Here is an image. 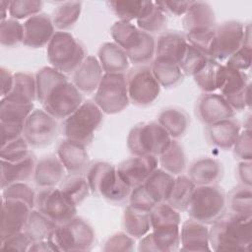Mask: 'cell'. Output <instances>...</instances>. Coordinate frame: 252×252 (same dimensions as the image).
Instances as JSON below:
<instances>
[{
  "label": "cell",
  "mask_w": 252,
  "mask_h": 252,
  "mask_svg": "<svg viewBox=\"0 0 252 252\" xmlns=\"http://www.w3.org/2000/svg\"><path fill=\"white\" fill-rule=\"evenodd\" d=\"M34 76L36 100L57 120H64L83 103V94L60 71L44 66Z\"/></svg>",
  "instance_id": "obj_1"
},
{
  "label": "cell",
  "mask_w": 252,
  "mask_h": 252,
  "mask_svg": "<svg viewBox=\"0 0 252 252\" xmlns=\"http://www.w3.org/2000/svg\"><path fill=\"white\" fill-rule=\"evenodd\" d=\"M252 218L232 213L223 214L210 227V246L213 251L248 252L252 244Z\"/></svg>",
  "instance_id": "obj_2"
},
{
  "label": "cell",
  "mask_w": 252,
  "mask_h": 252,
  "mask_svg": "<svg viewBox=\"0 0 252 252\" xmlns=\"http://www.w3.org/2000/svg\"><path fill=\"white\" fill-rule=\"evenodd\" d=\"M113 42L119 45L134 66L148 65L154 60L156 38L132 23L116 21L110 28Z\"/></svg>",
  "instance_id": "obj_3"
},
{
  "label": "cell",
  "mask_w": 252,
  "mask_h": 252,
  "mask_svg": "<svg viewBox=\"0 0 252 252\" xmlns=\"http://www.w3.org/2000/svg\"><path fill=\"white\" fill-rule=\"evenodd\" d=\"M86 178L92 194L114 205L128 202L132 188L120 178L115 165L106 161L93 162Z\"/></svg>",
  "instance_id": "obj_4"
},
{
  "label": "cell",
  "mask_w": 252,
  "mask_h": 252,
  "mask_svg": "<svg viewBox=\"0 0 252 252\" xmlns=\"http://www.w3.org/2000/svg\"><path fill=\"white\" fill-rule=\"evenodd\" d=\"M103 121V112L94 100H85L67 118L62 120L60 132L64 139L88 146L94 137V132Z\"/></svg>",
  "instance_id": "obj_5"
},
{
  "label": "cell",
  "mask_w": 252,
  "mask_h": 252,
  "mask_svg": "<svg viewBox=\"0 0 252 252\" xmlns=\"http://www.w3.org/2000/svg\"><path fill=\"white\" fill-rule=\"evenodd\" d=\"M47 60L51 67L61 73L73 74L87 57L83 43L68 32L56 31L46 48Z\"/></svg>",
  "instance_id": "obj_6"
},
{
  "label": "cell",
  "mask_w": 252,
  "mask_h": 252,
  "mask_svg": "<svg viewBox=\"0 0 252 252\" xmlns=\"http://www.w3.org/2000/svg\"><path fill=\"white\" fill-rule=\"evenodd\" d=\"M226 210V194L216 185L196 186L186 212L190 219L206 224H212Z\"/></svg>",
  "instance_id": "obj_7"
},
{
  "label": "cell",
  "mask_w": 252,
  "mask_h": 252,
  "mask_svg": "<svg viewBox=\"0 0 252 252\" xmlns=\"http://www.w3.org/2000/svg\"><path fill=\"white\" fill-rule=\"evenodd\" d=\"M171 140L168 133L158 122H143L130 129L126 144L132 156L158 158Z\"/></svg>",
  "instance_id": "obj_8"
},
{
  "label": "cell",
  "mask_w": 252,
  "mask_h": 252,
  "mask_svg": "<svg viewBox=\"0 0 252 252\" xmlns=\"http://www.w3.org/2000/svg\"><path fill=\"white\" fill-rule=\"evenodd\" d=\"M50 239L58 251H89L95 243V232L87 220L76 216L58 224Z\"/></svg>",
  "instance_id": "obj_9"
},
{
  "label": "cell",
  "mask_w": 252,
  "mask_h": 252,
  "mask_svg": "<svg viewBox=\"0 0 252 252\" xmlns=\"http://www.w3.org/2000/svg\"><path fill=\"white\" fill-rule=\"evenodd\" d=\"M94 101L105 114H117L130 103L126 75L123 73H104L94 92Z\"/></svg>",
  "instance_id": "obj_10"
},
{
  "label": "cell",
  "mask_w": 252,
  "mask_h": 252,
  "mask_svg": "<svg viewBox=\"0 0 252 252\" xmlns=\"http://www.w3.org/2000/svg\"><path fill=\"white\" fill-rule=\"evenodd\" d=\"M126 81L129 100L136 106L146 107L153 104L160 94L161 87L150 65L134 66L128 71Z\"/></svg>",
  "instance_id": "obj_11"
},
{
  "label": "cell",
  "mask_w": 252,
  "mask_h": 252,
  "mask_svg": "<svg viewBox=\"0 0 252 252\" xmlns=\"http://www.w3.org/2000/svg\"><path fill=\"white\" fill-rule=\"evenodd\" d=\"M219 90L234 111L251 107V83L246 72L222 65Z\"/></svg>",
  "instance_id": "obj_12"
},
{
  "label": "cell",
  "mask_w": 252,
  "mask_h": 252,
  "mask_svg": "<svg viewBox=\"0 0 252 252\" xmlns=\"http://www.w3.org/2000/svg\"><path fill=\"white\" fill-rule=\"evenodd\" d=\"M33 103H24L1 97L0 100V129L1 146L23 136L25 123L33 111Z\"/></svg>",
  "instance_id": "obj_13"
},
{
  "label": "cell",
  "mask_w": 252,
  "mask_h": 252,
  "mask_svg": "<svg viewBox=\"0 0 252 252\" xmlns=\"http://www.w3.org/2000/svg\"><path fill=\"white\" fill-rule=\"evenodd\" d=\"M35 209L58 224L77 216V206L58 188H41L36 192Z\"/></svg>",
  "instance_id": "obj_14"
},
{
  "label": "cell",
  "mask_w": 252,
  "mask_h": 252,
  "mask_svg": "<svg viewBox=\"0 0 252 252\" xmlns=\"http://www.w3.org/2000/svg\"><path fill=\"white\" fill-rule=\"evenodd\" d=\"M59 130L56 118L44 109L35 108L25 123L23 137L31 148H44L54 142Z\"/></svg>",
  "instance_id": "obj_15"
},
{
  "label": "cell",
  "mask_w": 252,
  "mask_h": 252,
  "mask_svg": "<svg viewBox=\"0 0 252 252\" xmlns=\"http://www.w3.org/2000/svg\"><path fill=\"white\" fill-rule=\"evenodd\" d=\"M245 26L239 21L230 20L217 25L215 29V48L213 59L226 61L243 44Z\"/></svg>",
  "instance_id": "obj_16"
},
{
  "label": "cell",
  "mask_w": 252,
  "mask_h": 252,
  "mask_svg": "<svg viewBox=\"0 0 252 252\" xmlns=\"http://www.w3.org/2000/svg\"><path fill=\"white\" fill-rule=\"evenodd\" d=\"M234 114V109L220 94L203 93L195 103V116L205 126L232 118Z\"/></svg>",
  "instance_id": "obj_17"
},
{
  "label": "cell",
  "mask_w": 252,
  "mask_h": 252,
  "mask_svg": "<svg viewBox=\"0 0 252 252\" xmlns=\"http://www.w3.org/2000/svg\"><path fill=\"white\" fill-rule=\"evenodd\" d=\"M158 158L155 156H132L117 166L120 178L131 188L139 186L158 168Z\"/></svg>",
  "instance_id": "obj_18"
},
{
  "label": "cell",
  "mask_w": 252,
  "mask_h": 252,
  "mask_svg": "<svg viewBox=\"0 0 252 252\" xmlns=\"http://www.w3.org/2000/svg\"><path fill=\"white\" fill-rule=\"evenodd\" d=\"M180 247V225L152 228L140 238L138 251L141 252H173Z\"/></svg>",
  "instance_id": "obj_19"
},
{
  "label": "cell",
  "mask_w": 252,
  "mask_h": 252,
  "mask_svg": "<svg viewBox=\"0 0 252 252\" xmlns=\"http://www.w3.org/2000/svg\"><path fill=\"white\" fill-rule=\"evenodd\" d=\"M23 44L30 48H41L47 46L56 32L51 17L45 13H39L29 19L24 24Z\"/></svg>",
  "instance_id": "obj_20"
},
{
  "label": "cell",
  "mask_w": 252,
  "mask_h": 252,
  "mask_svg": "<svg viewBox=\"0 0 252 252\" xmlns=\"http://www.w3.org/2000/svg\"><path fill=\"white\" fill-rule=\"evenodd\" d=\"M32 209L24 202L2 199L1 206V241L24 231Z\"/></svg>",
  "instance_id": "obj_21"
},
{
  "label": "cell",
  "mask_w": 252,
  "mask_h": 252,
  "mask_svg": "<svg viewBox=\"0 0 252 252\" xmlns=\"http://www.w3.org/2000/svg\"><path fill=\"white\" fill-rule=\"evenodd\" d=\"M87 146L63 139L56 148V156L68 174H84L90 166Z\"/></svg>",
  "instance_id": "obj_22"
},
{
  "label": "cell",
  "mask_w": 252,
  "mask_h": 252,
  "mask_svg": "<svg viewBox=\"0 0 252 252\" xmlns=\"http://www.w3.org/2000/svg\"><path fill=\"white\" fill-rule=\"evenodd\" d=\"M104 72L97 57L87 55L84 61L72 74V83L84 94H94Z\"/></svg>",
  "instance_id": "obj_23"
},
{
  "label": "cell",
  "mask_w": 252,
  "mask_h": 252,
  "mask_svg": "<svg viewBox=\"0 0 252 252\" xmlns=\"http://www.w3.org/2000/svg\"><path fill=\"white\" fill-rule=\"evenodd\" d=\"M181 251H212L210 246V227L201 221L189 219L180 227Z\"/></svg>",
  "instance_id": "obj_24"
},
{
  "label": "cell",
  "mask_w": 252,
  "mask_h": 252,
  "mask_svg": "<svg viewBox=\"0 0 252 252\" xmlns=\"http://www.w3.org/2000/svg\"><path fill=\"white\" fill-rule=\"evenodd\" d=\"M66 176V170L57 156L49 155L36 160L32 180L36 187H56Z\"/></svg>",
  "instance_id": "obj_25"
},
{
  "label": "cell",
  "mask_w": 252,
  "mask_h": 252,
  "mask_svg": "<svg viewBox=\"0 0 252 252\" xmlns=\"http://www.w3.org/2000/svg\"><path fill=\"white\" fill-rule=\"evenodd\" d=\"M241 132V124L234 117L206 126L208 142L223 151L232 149Z\"/></svg>",
  "instance_id": "obj_26"
},
{
  "label": "cell",
  "mask_w": 252,
  "mask_h": 252,
  "mask_svg": "<svg viewBox=\"0 0 252 252\" xmlns=\"http://www.w3.org/2000/svg\"><path fill=\"white\" fill-rule=\"evenodd\" d=\"M223 175V167L219 159L204 157L195 159L188 168V177L196 186L216 185Z\"/></svg>",
  "instance_id": "obj_27"
},
{
  "label": "cell",
  "mask_w": 252,
  "mask_h": 252,
  "mask_svg": "<svg viewBox=\"0 0 252 252\" xmlns=\"http://www.w3.org/2000/svg\"><path fill=\"white\" fill-rule=\"evenodd\" d=\"M36 163L35 156L31 153L27 158L18 161L1 159V189L16 182H26L32 178Z\"/></svg>",
  "instance_id": "obj_28"
},
{
  "label": "cell",
  "mask_w": 252,
  "mask_h": 252,
  "mask_svg": "<svg viewBox=\"0 0 252 252\" xmlns=\"http://www.w3.org/2000/svg\"><path fill=\"white\" fill-rule=\"evenodd\" d=\"M184 32L178 31H164L156 39L155 57L175 61L177 64L182 58L187 47Z\"/></svg>",
  "instance_id": "obj_29"
},
{
  "label": "cell",
  "mask_w": 252,
  "mask_h": 252,
  "mask_svg": "<svg viewBox=\"0 0 252 252\" xmlns=\"http://www.w3.org/2000/svg\"><path fill=\"white\" fill-rule=\"evenodd\" d=\"M182 24L185 32L204 29L215 30L217 27L215 11L208 2L193 1L189 10L183 16Z\"/></svg>",
  "instance_id": "obj_30"
},
{
  "label": "cell",
  "mask_w": 252,
  "mask_h": 252,
  "mask_svg": "<svg viewBox=\"0 0 252 252\" xmlns=\"http://www.w3.org/2000/svg\"><path fill=\"white\" fill-rule=\"evenodd\" d=\"M97 59L104 73H125L130 66L126 52L115 42H104L97 52Z\"/></svg>",
  "instance_id": "obj_31"
},
{
  "label": "cell",
  "mask_w": 252,
  "mask_h": 252,
  "mask_svg": "<svg viewBox=\"0 0 252 252\" xmlns=\"http://www.w3.org/2000/svg\"><path fill=\"white\" fill-rule=\"evenodd\" d=\"M157 122L168 133L171 139L177 140L187 132L190 125V117L184 109L169 106L158 113Z\"/></svg>",
  "instance_id": "obj_32"
},
{
  "label": "cell",
  "mask_w": 252,
  "mask_h": 252,
  "mask_svg": "<svg viewBox=\"0 0 252 252\" xmlns=\"http://www.w3.org/2000/svg\"><path fill=\"white\" fill-rule=\"evenodd\" d=\"M175 176L158 167L142 184L150 198L156 203L167 202L173 188Z\"/></svg>",
  "instance_id": "obj_33"
},
{
  "label": "cell",
  "mask_w": 252,
  "mask_h": 252,
  "mask_svg": "<svg viewBox=\"0 0 252 252\" xmlns=\"http://www.w3.org/2000/svg\"><path fill=\"white\" fill-rule=\"evenodd\" d=\"M150 67L160 87L164 89L175 88L184 80V74L175 61L155 57Z\"/></svg>",
  "instance_id": "obj_34"
},
{
  "label": "cell",
  "mask_w": 252,
  "mask_h": 252,
  "mask_svg": "<svg viewBox=\"0 0 252 252\" xmlns=\"http://www.w3.org/2000/svg\"><path fill=\"white\" fill-rule=\"evenodd\" d=\"M57 226L58 223L34 208L30 213L24 232L32 242H35L50 239Z\"/></svg>",
  "instance_id": "obj_35"
},
{
  "label": "cell",
  "mask_w": 252,
  "mask_h": 252,
  "mask_svg": "<svg viewBox=\"0 0 252 252\" xmlns=\"http://www.w3.org/2000/svg\"><path fill=\"white\" fill-rule=\"evenodd\" d=\"M158 158L160 167L174 176L182 174L187 166L185 151L182 145L175 139L170 141L167 148Z\"/></svg>",
  "instance_id": "obj_36"
},
{
  "label": "cell",
  "mask_w": 252,
  "mask_h": 252,
  "mask_svg": "<svg viewBox=\"0 0 252 252\" xmlns=\"http://www.w3.org/2000/svg\"><path fill=\"white\" fill-rule=\"evenodd\" d=\"M122 226L127 234L140 239L152 229L150 213L135 210L127 205L123 212Z\"/></svg>",
  "instance_id": "obj_37"
},
{
  "label": "cell",
  "mask_w": 252,
  "mask_h": 252,
  "mask_svg": "<svg viewBox=\"0 0 252 252\" xmlns=\"http://www.w3.org/2000/svg\"><path fill=\"white\" fill-rule=\"evenodd\" d=\"M107 5L118 21L132 23L151 11L154 1H109Z\"/></svg>",
  "instance_id": "obj_38"
},
{
  "label": "cell",
  "mask_w": 252,
  "mask_h": 252,
  "mask_svg": "<svg viewBox=\"0 0 252 252\" xmlns=\"http://www.w3.org/2000/svg\"><path fill=\"white\" fill-rule=\"evenodd\" d=\"M83 3L80 1H65L55 7L51 20L55 29L59 32H67L72 29L80 19Z\"/></svg>",
  "instance_id": "obj_39"
},
{
  "label": "cell",
  "mask_w": 252,
  "mask_h": 252,
  "mask_svg": "<svg viewBox=\"0 0 252 252\" xmlns=\"http://www.w3.org/2000/svg\"><path fill=\"white\" fill-rule=\"evenodd\" d=\"M4 97L24 103H33L36 100L35 76L27 72L15 73L13 89Z\"/></svg>",
  "instance_id": "obj_40"
},
{
  "label": "cell",
  "mask_w": 252,
  "mask_h": 252,
  "mask_svg": "<svg viewBox=\"0 0 252 252\" xmlns=\"http://www.w3.org/2000/svg\"><path fill=\"white\" fill-rule=\"evenodd\" d=\"M222 65L219 61L209 58L205 66L193 76L194 82L203 93H215L219 90Z\"/></svg>",
  "instance_id": "obj_41"
},
{
  "label": "cell",
  "mask_w": 252,
  "mask_h": 252,
  "mask_svg": "<svg viewBox=\"0 0 252 252\" xmlns=\"http://www.w3.org/2000/svg\"><path fill=\"white\" fill-rule=\"evenodd\" d=\"M226 207L230 213L252 218V190L251 187L238 185L226 195Z\"/></svg>",
  "instance_id": "obj_42"
},
{
  "label": "cell",
  "mask_w": 252,
  "mask_h": 252,
  "mask_svg": "<svg viewBox=\"0 0 252 252\" xmlns=\"http://www.w3.org/2000/svg\"><path fill=\"white\" fill-rule=\"evenodd\" d=\"M58 186L77 207L80 206L91 193L87 178L83 174H68Z\"/></svg>",
  "instance_id": "obj_43"
},
{
  "label": "cell",
  "mask_w": 252,
  "mask_h": 252,
  "mask_svg": "<svg viewBox=\"0 0 252 252\" xmlns=\"http://www.w3.org/2000/svg\"><path fill=\"white\" fill-rule=\"evenodd\" d=\"M196 185L187 175L175 176L173 188L167 202L177 211L186 212Z\"/></svg>",
  "instance_id": "obj_44"
},
{
  "label": "cell",
  "mask_w": 252,
  "mask_h": 252,
  "mask_svg": "<svg viewBox=\"0 0 252 252\" xmlns=\"http://www.w3.org/2000/svg\"><path fill=\"white\" fill-rule=\"evenodd\" d=\"M179 213L168 202L158 203L150 212L152 228L180 225L181 217Z\"/></svg>",
  "instance_id": "obj_45"
},
{
  "label": "cell",
  "mask_w": 252,
  "mask_h": 252,
  "mask_svg": "<svg viewBox=\"0 0 252 252\" xmlns=\"http://www.w3.org/2000/svg\"><path fill=\"white\" fill-rule=\"evenodd\" d=\"M187 42L205 54L208 58L214 57L215 30L204 29L184 32Z\"/></svg>",
  "instance_id": "obj_46"
},
{
  "label": "cell",
  "mask_w": 252,
  "mask_h": 252,
  "mask_svg": "<svg viewBox=\"0 0 252 252\" xmlns=\"http://www.w3.org/2000/svg\"><path fill=\"white\" fill-rule=\"evenodd\" d=\"M137 27L148 33H161L167 26V17L154 2V7L145 16L136 21Z\"/></svg>",
  "instance_id": "obj_47"
},
{
  "label": "cell",
  "mask_w": 252,
  "mask_h": 252,
  "mask_svg": "<svg viewBox=\"0 0 252 252\" xmlns=\"http://www.w3.org/2000/svg\"><path fill=\"white\" fill-rule=\"evenodd\" d=\"M24 27L18 20L8 18L0 22V43L4 47H15L23 43Z\"/></svg>",
  "instance_id": "obj_48"
},
{
  "label": "cell",
  "mask_w": 252,
  "mask_h": 252,
  "mask_svg": "<svg viewBox=\"0 0 252 252\" xmlns=\"http://www.w3.org/2000/svg\"><path fill=\"white\" fill-rule=\"evenodd\" d=\"M208 59L205 54L188 43L178 65L184 76L193 77L205 66Z\"/></svg>",
  "instance_id": "obj_49"
},
{
  "label": "cell",
  "mask_w": 252,
  "mask_h": 252,
  "mask_svg": "<svg viewBox=\"0 0 252 252\" xmlns=\"http://www.w3.org/2000/svg\"><path fill=\"white\" fill-rule=\"evenodd\" d=\"M36 192L26 182H16L2 188V199L17 200L26 203L31 209L35 207Z\"/></svg>",
  "instance_id": "obj_50"
},
{
  "label": "cell",
  "mask_w": 252,
  "mask_h": 252,
  "mask_svg": "<svg viewBox=\"0 0 252 252\" xmlns=\"http://www.w3.org/2000/svg\"><path fill=\"white\" fill-rule=\"evenodd\" d=\"M43 2L40 0H14L9 3V16L15 20L29 19L41 13Z\"/></svg>",
  "instance_id": "obj_51"
},
{
  "label": "cell",
  "mask_w": 252,
  "mask_h": 252,
  "mask_svg": "<svg viewBox=\"0 0 252 252\" xmlns=\"http://www.w3.org/2000/svg\"><path fill=\"white\" fill-rule=\"evenodd\" d=\"M30 149L31 146L29 143L23 136H21L1 146L0 158L7 161H18L24 159L32 153Z\"/></svg>",
  "instance_id": "obj_52"
},
{
  "label": "cell",
  "mask_w": 252,
  "mask_h": 252,
  "mask_svg": "<svg viewBox=\"0 0 252 252\" xmlns=\"http://www.w3.org/2000/svg\"><path fill=\"white\" fill-rule=\"evenodd\" d=\"M135 244V238L127 234L125 231H119L110 235L103 243L101 247L102 251H133Z\"/></svg>",
  "instance_id": "obj_53"
},
{
  "label": "cell",
  "mask_w": 252,
  "mask_h": 252,
  "mask_svg": "<svg viewBox=\"0 0 252 252\" xmlns=\"http://www.w3.org/2000/svg\"><path fill=\"white\" fill-rule=\"evenodd\" d=\"M127 204L135 210L146 213H150L157 205L147 194L142 184L132 188Z\"/></svg>",
  "instance_id": "obj_54"
},
{
  "label": "cell",
  "mask_w": 252,
  "mask_h": 252,
  "mask_svg": "<svg viewBox=\"0 0 252 252\" xmlns=\"http://www.w3.org/2000/svg\"><path fill=\"white\" fill-rule=\"evenodd\" d=\"M251 62H252V45L243 43L242 46L226 60L224 65L232 69L245 72L250 68Z\"/></svg>",
  "instance_id": "obj_55"
},
{
  "label": "cell",
  "mask_w": 252,
  "mask_h": 252,
  "mask_svg": "<svg viewBox=\"0 0 252 252\" xmlns=\"http://www.w3.org/2000/svg\"><path fill=\"white\" fill-rule=\"evenodd\" d=\"M232 152L238 160H252V134L251 130H241L236 142L232 147Z\"/></svg>",
  "instance_id": "obj_56"
},
{
  "label": "cell",
  "mask_w": 252,
  "mask_h": 252,
  "mask_svg": "<svg viewBox=\"0 0 252 252\" xmlns=\"http://www.w3.org/2000/svg\"><path fill=\"white\" fill-rule=\"evenodd\" d=\"M32 241L30 237L24 232L21 231L19 233L13 234L8 238L1 241L0 248L4 250H13V251H29L30 246L32 245Z\"/></svg>",
  "instance_id": "obj_57"
},
{
  "label": "cell",
  "mask_w": 252,
  "mask_h": 252,
  "mask_svg": "<svg viewBox=\"0 0 252 252\" xmlns=\"http://www.w3.org/2000/svg\"><path fill=\"white\" fill-rule=\"evenodd\" d=\"M156 5L166 15H173L176 17L184 16L189 10L193 1H155Z\"/></svg>",
  "instance_id": "obj_58"
},
{
  "label": "cell",
  "mask_w": 252,
  "mask_h": 252,
  "mask_svg": "<svg viewBox=\"0 0 252 252\" xmlns=\"http://www.w3.org/2000/svg\"><path fill=\"white\" fill-rule=\"evenodd\" d=\"M236 177L240 185L252 187V161L239 160L236 166Z\"/></svg>",
  "instance_id": "obj_59"
},
{
  "label": "cell",
  "mask_w": 252,
  "mask_h": 252,
  "mask_svg": "<svg viewBox=\"0 0 252 252\" xmlns=\"http://www.w3.org/2000/svg\"><path fill=\"white\" fill-rule=\"evenodd\" d=\"M0 78H1V97L8 95L14 86V74L7 68H0Z\"/></svg>",
  "instance_id": "obj_60"
},
{
  "label": "cell",
  "mask_w": 252,
  "mask_h": 252,
  "mask_svg": "<svg viewBox=\"0 0 252 252\" xmlns=\"http://www.w3.org/2000/svg\"><path fill=\"white\" fill-rule=\"evenodd\" d=\"M29 251H35V252L43 251V252H45V251H58V249L51 239H46V240L32 242L29 248Z\"/></svg>",
  "instance_id": "obj_61"
},
{
  "label": "cell",
  "mask_w": 252,
  "mask_h": 252,
  "mask_svg": "<svg viewBox=\"0 0 252 252\" xmlns=\"http://www.w3.org/2000/svg\"><path fill=\"white\" fill-rule=\"evenodd\" d=\"M9 3L10 1L6 0H1L0 1V7H1V21H4L8 19V14H9Z\"/></svg>",
  "instance_id": "obj_62"
}]
</instances>
